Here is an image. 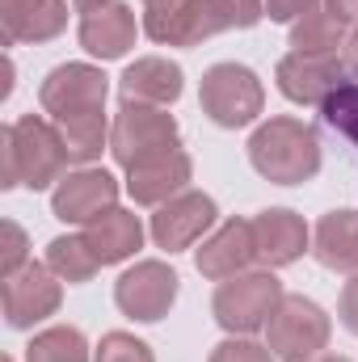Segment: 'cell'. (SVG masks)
Masks as SVG:
<instances>
[{
	"label": "cell",
	"mask_w": 358,
	"mask_h": 362,
	"mask_svg": "<svg viewBox=\"0 0 358 362\" xmlns=\"http://www.w3.org/2000/svg\"><path fill=\"white\" fill-rule=\"evenodd\" d=\"M105 89H110L105 76L97 68H89V64H64L38 89L42 110L51 114V122L59 127V135L68 144V156L81 160V165H89L93 156H101V148L110 139Z\"/></svg>",
	"instance_id": "1"
},
{
	"label": "cell",
	"mask_w": 358,
	"mask_h": 362,
	"mask_svg": "<svg viewBox=\"0 0 358 362\" xmlns=\"http://www.w3.org/2000/svg\"><path fill=\"white\" fill-rule=\"evenodd\" d=\"M249 160L274 185H304L321 173V139L299 118H270L249 139Z\"/></svg>",
	"instance_id": "2"
},
{
	"label": "cell",
	"mask_w": 358,
	"mask_h": 362,
	"mask_svg": "<svg viewBox=\"0 0 358 362\" xmlns=\"http://www.w3.org/2000/svg\"><path fill=\"white\" fill-rule=\"evenodd\" d=\"M68 144L59 135L55 122L25 114L21 122L4 127V189L13 185H30V189H47L51 181H59L68 165Z\"/></svg>",
	"instance_id": "3"
},
{
	"label": "cell",
	"mask_w": 358,
	"mask_h": 362,
	"mask_svg": "<svg viewBox=\"0 0 358 362\" xmlns=\"http://www.w3.org/2000/svg\"><path fill=\"white\" fill-rule=\"evenodd\" d=\"M110 152L122 169H135V165H148V160H161L178 148V122L173 114H165L161 105H135V101H122V114L110 131Z\"/></svg>",
	"instance_id": "4"
},
{
	"label": "cell",
	"mask_w": 358,
	"mask_h": 362,
	"mask_svg": "<svg viewBox=\"0 0 358 362\" xmlns=\"http://www.w3.org/2000/svg\"><path fill=\"white\" fill-rule=\"evenodd\" d=\"M198 101H202V114L215 127L236 131V127H249L262 114L266 93H262V81H258L253 68H245V64H215L202 76Z\"/></svg>",
	"instance_id": "5"
},
{
	"label": "cell",
	"mask_w": 358,
	"mask_h": 362,
	"mask_svg": "<svg viewBox=\"0 0 358 362\" xmlns=\"http://www.w3.org/2000/svg\"><path fill=\"white\" fill-rule=\"evenodd\" d=\"M278 303H282V282L270 270H258V274H236V278L219 282L211 308H215V320L228 333L249 337V333L266 329L270 316L278 312Z\"/></svg>",
	"instance_id": "6"
},
{
	"label": "cell",
	"mask_w": 358,
	"mask_h": 362,
	"mask_svg": "<svg viewBox=\"0 0 358 362\" xmlns=\"http://www.w3.org/2000/svg\"><path fill=\"white\" fill-rule=\"evenodd\" d=\"M232 25H236L232 0H178V4L144 13L148 38L152 42H169V47H194V42H202L211 34H224Z\"/></svg>",
	"instance_id": "7"
},
{
	"label": "cell",
	"mask_w": 358,
	"mask_h": 362,
	"mask_svg": "<svg viewBox=\"0 0 358 362\" xmlns=\"http://www.w3.org/2000/svg\"><path fill=\"white\" fill-rule=\"evenodd\" d=\"M270 350L278 362H308L329 346V316L321 303L304 295H282L278 312L270 316Z\"/></svg>",
	"instance_id": "8"
},
{
	"label": "cell",
	"mask_w": 358,
	"mask_h": 362,
	"mask_svg": "<svg viewBox=\"0 0 358 362\" xmlns=\"http://www.w3.org/2000/svg\"><path fill=\"white\" fill-rule=\"evenodd\" d=\"M181 278L178 270H169L165 262H139L114 282V303L131 316V320H161L169 316V308L178 303Z\"/></svg>",
	"instance_id": "9"
},
{
	"label": "cell",
	"mask_w": 358,
	"mask_h": 362,
	"mask_svg": "<svg viewBox=\"0 0 358 362\" xmlns=\"http://www.w3.org/2000/svg\"><path fill=\"white\" fill-rule=\"evenodd\" d=\"M55 278L59 274L51 266H38V262H30L25 270L4 278V320H8V329H30L47 316H55L59 295H64Z\"/></svg>",
	"instance_id": "10"
},
{
	"label": "cell",
	"mask_w": 358,
	"mask_h": 362,
	"mask_svg": "<svg viewBox=\"0 0 358 362\" xmlns=\"http://www.w3.org/2000/svg\"><path fill=\"white\" fill-rule=\"evenodd\" d=\"M215 198L211 194H194V189H185L178 198H169L156 215H152V240L165 249V253H181V249H190L211 223H215Z\"/></svg>",
	"instance_id": "11"
},
{
	"label": "cell",
	"mask_w": 358,
	"mask_h": 362,
	"mask_svg": "<svg viewBox=\"0 0 358 362\" xmlns=\"http://www.w3.org/2000/svg\"><path fill=\"white\" fill-rule=\"evenodd\" d=\"M114 198H118V181L105 169H76V173L59 177L51 206L64 223H93L97 215L114 211Z\"/></svg>",
	"instance_id": "12"
},
{
	"label": "cell",
	"mask_w": 358,
	"mask_h": 362,
	"mask_svg": "<svg viewBox=\"0 0 358 362\" xmlns=\"http://www.w3.org/2000/svg\"><path fill=\"white\" fill-rule=\"evenodd\" d=\"M342 72H346V68H342L337 55L291 51V55L278 64V89H282V97H291V101H299V105H321L329 93L346 81Z\"/></svg>",
	"instance_id": "13"
},
{
	"label": "cell",
	"mask_w": 358,
	"mask_h": 362,
	"mask_svg": "<svg viewBox=\"0 0 358 362\" xmlns=\"http://www.w3.org/2000/svg\"><path fill=\"white\" fill-rule=\"evenodd\" d=\"M198 274L202 278H215V282H228L236 274H245L258 262V245H253V219H228L211 240H202L198 249Z\"/></svg>",
	"instance_id": "14"
},
{
	"label": "cell",
	"mask_w": 358,
	"mask_h": 362,
	"mask_svg": "<svg viewBox=\"0 0 358 362\" xmlns=\"http://www.w3.org/2000/svg\"><path fill=\"white\" fill-rule=\"evenodd\" d=\"M0 25H4V47L47 42L68 25V4L64 0H0Z\"/></svg>",
	"instance_id": "15"
},
{
	"label": "cell",
	"mask_w": 358,
	"mask_h": 362,
	"mask_svg": "<svg viewBox=\"0 0 358 362\" xmlns=\"http://www.w3.org/2000/svg\"><path fill=\"white\" fill-rule=\"evenodd\" d=\"M253 245L262 266H291L308 249V223L287 206H270L253 219Z\"/></svg>",
	"instance_id": "16"
},
{
	"label": "cell",
	"mask_w": 358,
	"mask_h": 362,
	"mask_svg": "<svg viewBox=\"0 0 358 362\" xmlns=\"http://www.w3.org/2000/svg\"><path fill=\"white\" fill-rule=\"evenodd\" d=\"M135 42V8L131 4H101L81 17V47L97 59H122Z\"/></svg>",
	"instance_id": "17"
},
{
	"label": "cell",
	"mask_w": 358,
	"mask_h": 362,
	"mask_svg": "<svg viewBox=\"0 0 358 362\" xmlns=\"http://www.w3.org/2000/svg\"><path fill=\"white\" fill-rule=\"evenodd\" d=\"M190 173H194L190 156H185V152H169V156H161V160H148V165L127 169V189H131V198L144 202V206H165L169 198H178L181 189H185Z\"/></svg>",
	"instance_id": "18"
},
{
	"label": "cell",
	"mask_w": 358,
	"mask_h": 362,
	"mask_svg": "<svg viewBox=\"0 0 358 362\" xmlns=\"http://www.w3.org/2000/svg\"><path fill=\"white\" fill-rule=\"evenodd\" d=\"M81 236H85V245L93 249V257H97L101 266H114V262H127V257L144 245V223H139V215L114 206V211L97 215L93 223H85Z\"/></svg>",
	"instance_id": "19"
},
{
	"label": "cell",
	"mask_w": 358,
	"mask_h": 362,
	"mask_svg": "<svg viewBox=\"0 0 358 362\" xmlns=\"http://www.w3.org/2000/svg\"><path fill=\"white\" fill-rule=\"evenodd\" d=\"M118 89H122V101H135V105H169L181 97V68L156 55L135 59L122 72Z\"/></svg>",
	"instance_id": "20"
},
{
	"label": "cell",
	"mask_w": 358,
	"mask_h": 362,
	"mask_svg": "<svg viewBox=\"0 0 358 362\" xmlns=\"http://www.w3.org/2000/svg\"><path fill=\"white\" fill-rule=\"evenodd\" d=\"M291 47L308 55H337V47H346V25L329 8H312L291 25Z\"/></svg>",
	"instance_id": "21"
},
{
	"label": "cell",
	"mask_w": 358,
	"mask_h": 362,
	"mask_svg": "<svg viewBox=\"0 0 358 362\" xmlns=\"http://www.w3.org/2000/svg\"><path fill=\"white\" fill-rule=\"evenodd\" d=\"M47 266L59 274L64 282H89L93 274H97V257H93V249L85 245V236H55L51 245H47Z\"/></svg>",
	"instance_id": "22"
},
{
	"label": "cell",
	"mask_w": 358,
	"mask_h": 362,
	"mask_svg": "<svg viewBox=\"0 0 358 362\" xmlns=\"http://www.w3.org/2000/svg\"><path fill=\"white\" fill-rule=\"evenodd\" d=\"M25 362H89V346L81 329H47L25 346Z\"/></svg>",
	"instance_id": "23"
},
{
	"label": "cell",
	"mask_w": 358,
	"mask_h": 362,
	"mask_svg": "<svg viewBox=\"0 0 358 362\" xmlns=\"http://www.w3.org/2000/svg\"><path fill=\"white\" fill-rule=\"evenodd\" d=\"M321 118L358 148V81H342L337 89L329 93L321 101Z\"/></svg>",
	"instance_id": "24"
},
{
	"label": "cell",
	"mask_w": 358,
	"mask_h": 362,
	"mask_svg": "<svg viewBox=\"0 0 358 362\" xmlns=\"http://www.w3.org/2000/svg\"><path fill=\"white\" fill-rule=\"evenodd\" d=\"M97 362H156V358H152V350L139 337H131V333H105L101 346H97Z\"/></svg>",
	"instance_id": "25"
},
{
	"label": "cell",
	"mask_w": 358,
	"mask_h": 362,
	"mask_svg": "<svg viewBox=\"0 0 358 362\" xmlns=\"http://www.w3.org/2000/svg\"><path fill=\"white\" fill-rule=\"evenodd\" d=\"M211 362H278L270 346H258L249 337H228L211 350Z\"/></svg>",
	"instance_id": "26"
},
{
	"label": "cell",
	"mask_w": 358,
	"mask_h": 362,
	"mask_svg": "<svg viewBox=\"0 0 358 362\" xmlns=\"http://www.w3.org/2000/svg\"><path fill=\"white\" fill-rule=\"evenodd\" d=\"M30 262H25V232L13 223V219H4V278H13L17 270H25Z\"/></svg>",
	"instance_id": "27"
},
{
	"label": "cell",
	"mask_w": 358,
	"mask_h": 362,
	"mask_svg": "<svg viewBox=\"0 0 358 362\" xmlns=\"http://www.w3.org/2000/svg\"><path fill=\"white\" fill-rule=\"evenodd\" d=\"M262 4H266L270 21H282V25H295L304 13L316 8V0H262Z\"/></svg>",
	"instance_id": "28"
},
{
	"label": "cell",
	"mask_w": 358,
	"mask_h": 362,
	"mask_svg": "<svg viewBox=\"0 0 358 362\" xmlns=\"http://www.w3.org/2000/svg\"><path fill=\"white\" fill-rule=\"evenodd\" d=\"M337 316H342V325L350 329L358 337V274H350V282L342 286V303H337Z\"/></svg>",
	"instance_id": "29"
},
{
	"label": "cell",
	"mask_w": 358,
	"mask_h": 362,
	"mask_svg": "<svg viewBox=\"0 0 358 362\" xmlns=\"http://www.w3.org/2000/svg\"><path fill=\"white\" fill-rule=\"evenodd\" d=\"M232 8H236V25L241 30H249V25H258L266 17V4L262 0H232Z\"/></svg>",
	"instance_id": "30"
},
{
	"label": "cell",
	"mask_w": 358,
	"mask_h": 362,
	"mask_svg": "<svg viewBox=\"0 0 358 362\" xmlns=\"http://www.w3.org/2000/svg\"><path fill=\"white\" fill-rule=\"evenodd\" d=\"M325 8L346 25V21H358V0H325Z\"/></svg>",
	"instance_id": "31"
},
{
	"label": "cell",
	"mask_w": 358,
	"mask_h": 362,
	"mask_svg": "<svg viewBox=\"0 0 358 362\" xmlns=\"http://www.w3.org/2000/svg\"><path fill=\"white\" fill-rule=\"evenodd\" d=\"M346 68L358 76V30L350 34V42H346Z\"/></svg>",
	"instance_id": "32"
},
{
	"label": "cell",
	"mask_w": 358,
	"mask_h": 362,
	"mask_svg": "<svg viewBox=\"0 0 358 362\" xmlns=\"http://www.w3.org/2000/svg\"><path fill=\"white\" fill-rule=\"evenodd\" d=\"M101 4H114V0H76V8H85V13L89 8H101Z\"/></svg>",
	"instance_id": "33"
},
{
	"label": "cell",
	"mask_w": 358,
	"mask_h": 362,
	"mask_svg": "<svg viewBox=\"0 0 358 362\" xmlns=\"http://www.w3.org/2000/svg\"><path fill=\"white\" fill-rule=\"evenodd\" d=\"M148 8H165V4H178V0H144Z\"/></svg>",
	"instance_id": "34"
},
{
	"label": "cell",
	"mask_w": 358,
	"mask_h": 362,
	"mask_svg": "<svg viewBox=\"0 0 358 362\" xmlns=\"http://www.w3.org/2000/svg\"><path fill=\"white\" fill-rule=\"evenodd\" d=\"M316 362H350V358H342V354H329V358H316Z\"/></svg>",
	"instance_id": "35"
},
{
	"label": "cell",
	"mask_w": 358,
	"mask_h": 362,
	"mask_svg": "<svg viewBox=\"0 0 358 362\" xmlns=\"http://www.w3.org/2000/svg\"><path fill=\"white\" fill-rule=\"evenodd\" d=\"M354 274H358V236H354Z\"/></svg>",
	"instance_id": "36"
},
{
	"label": "cell",
	"mask_w": 358,
	"mask_h": 362,
	"mask_svg": "<svg viewBox=\"0 0 358 362\" xmlns=\"http://www.w3.org/2000/svg\"><path fill=\"white\" fill-rule=\"evenodd\" d=\"M4 362H13V358H4Z\"/></svg>",
	"instance_id": "37"
}]
</instances>
